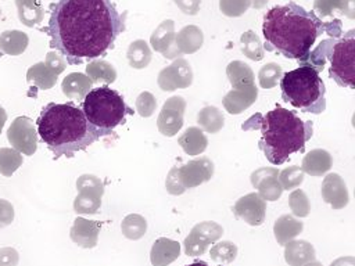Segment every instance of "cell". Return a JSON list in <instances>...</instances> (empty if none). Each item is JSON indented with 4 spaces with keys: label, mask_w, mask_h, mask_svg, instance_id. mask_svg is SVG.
I'll list each match as a JSON object with an SVG mask.
<instances>
[{
    "label": "cell",
    "mask_w": 355,
    "mask_h": 266,
    "mask_svg": "<svg viewBox=\"0 0 355 266\" xmlns=\"http://www.w3.org/2000/svg\"><path fill=\"white\" fill-rule=\"evenodd\" d=\"M125 17L111 0H58L51 4L49 26L43 28L55 48L71 65L97 60L114 48L125 30Z\"/></svg>",
    "instance_id": "6da1fadb"
},
{
    "label": "cell",
    "mask_w": 355,
    "mask_h": 266,
    "mask_svg": "<svg viewBox=\"0 0 355 266\" xmlns=\"http://www.w3.org/2000/svg\"><path fill=\"white\" fill-rule=\"evenodd\" d=\"M327 29L329 22H322L313 11H306L294 1L275 6L263 17L265 48L286 58L300 60L311 51L322 33H327Z\"/></svg>",
    "instance_id": "7a4b0ae2"
},
{
    "label": "cell",
    "mask_w": 355,
    "mask_h": 266,
    "mask_svg": "<svg viewBox=\"0 0 355 266\" xmlns=\"http://www.w3.org/2000/svg\"><path fill=\"white\" fill-rule=\"evenodd\" d=\"M36 130L54 159L72 158L103 136L89 123L82 108L73 101L49 103L36 121Z\"/></svg>",
    "instance_id": "3957f363"
},
{
    "label": "cell",
    "mask_w": 355,
    "mask_h": 266,
    "mask_svg": "<svg viewBox=\"0 0 355 266\" xmlns=\"http://www.w3.org/2000/svg\"><path fill=\"white\" fill-rule=\"evenodd\" d=\"M255 118L259 119L262 134L258 147L273 165H282L294 152H304L305 143L312 137V122L302 121L294 111L283 107Z\"/></svg>",
    "instance_id": "277c9868"
},
{
    "label": "cell",
    "mask_w": 355,
    "mask_h": 266,
    "mask_svg": "<svg viewBox=\"0 0 355 266\" xmlns=\"http://www.w3.org/2000/svg\"><path fill=\"white\" fill-rule=\"evenodd\" d=\"M282 98L302 112L322 114L326 109V89L311 66H298L280 78Z\"/></svg>",
    "instance_id": "5b68a950"
},
{
    "label": "cell",
    "mask_w": 355,
    "mask_h": 266,
    "mask_svg": "<svg viewBox=\"0 0 355 266\" xmlns=\"http://www.w3.org/2000/svg\"><path fill=\"white\" fill-rule=\"evenodd\" d=\"M80 108L89 123L100 130L103 136L111 134L118 125L125 123L128 114H133V109L125 104L123 97L108 86L92 87Z\"/></svg>",
    "instance_id": "8992f818"
},
{
    "label": "cell",
    "mask_w": 355,
    "mask_h": 266,
    "mask_svg": "<svg viewBox=\"0 0 355 266\" xmlns=\"http://www.w3.org/2000/svg\"><path fill=\"white\" fill-rule=\"evenodd\" d=\"M313 57L320 62L330 61L329 76L338 86L355 89V30L351 29L341 39L330 37L312 50Z\"/></svg>",
    "instance_id": "52a82bcc"
},
{
    "label": "cell",
    "mask_w": 355,
    "mask_h": 266,
    "mask_svg": "<svg viewBox=\"0 0 355 266\" xmlns=\"http://www.w3.org/2000/svg\"><path fill=\"white\" fill-rule=\"evenodd\" d=\"M223 234V229L216 222L197 223L184 238L183 247L187 256H200L205 254L211 244H215Z\"/></svg>",
    "instance_id": "ba28073f"
},
{
    "label": "cell",
    "mask_w": 355,
    "mask_h": 266,
    "mask_svg": "<svg viewBox=\"0 0 355 266\" xmlns=\"http://www.w3.org/2000/svg\"><path fill=\"white\" fill-rule=\"evenodd\" d=\"M7 139L12 148L24 155H33L37 148V130L28 116H18L7 130Z\"/></svg>",
    "instance_id": "9c48e42d"
},
{
    "label": "cell",
    "mask_w": 355,
    "mask_h": 266,
    "mask_svg": "<svg viewBox=\"0 0 355 266\" xmlns=\"http://www.w3.org/2000/svg\"><path fill=\"white\" fill-rule=\"evenodd\" d=\"M184 109L186 100L182 96H172L164 103L157 119V126L162 136L173 137L182 129Z\"/></svg>",
    "instance_id": "30bf717a"
},
{
    "label": "cell",
    "mask_w": 355,
    "mask_h": 266,
    "mask_svg": "<svg viewBox=\"0 0 355 266\" xmlns=\"http://www.w3.org/2000/svg\"><path fill=\"white\" fill-rule=\"evenodd\" d=\"M158 86L164 91H173L176 89H186L193 82V71L184 58H176L173 62L158 73Z\"/></svg>",
    "instance_id": "8fae6325"
},
{
    "label": "cell",
    "mask_w": 355,
    "mask_h": 266,
    "mask_svg": "<svg viewBox=\"0 0 355 266\" xmlns=\"http://www.w3.org/2000/svg\"><path fill=\"white\" fill-rule=\"evenodd\" d=\"M178 176L186 190L198 187L214 176V162L207 157L194 158L178 168Z\"/></svg>",
    "instance_id": "7c38bea8"
},
{
    "label": "cell",
    "mask_w": 355,
    "mask_h": 266,
    "mask_svg": "<svg viewBox=\"0 0 355 266\" xmlns=\"http://www.w3.org/2000/svg\"><path fill=\"white\" fill-rule=\"evenodd\" d=\"M233 213L237 219L244 220L250 226H261L266 215V202L258 193H248L236 201Z\"/></svg>",
    "instance_id": "4fadbf2b"
},
{
    "label": "cell",
    "mask_w": 355,
    "mask_h": 266,
    "mask_svg": "<svg viewBox=\"0 0 355 266\" xmlns=\"http://www.w3.org/2000/svg\"><path fill=\"white\" fill-rule=\"evenodd\" d=\"M279 169L276 168H259L251 173V184L258 190L259 197L263 201H276L282 197L283 187L279 183Z\"/></svg>",
    "instance_id": "5bb4252c"
},
{
    "label": "cell",
    "mask_w": 355,
    "mask_h": 266,
    "mask_svg": "<svg viewBox=\"0 0 355 266\" xmlns=\"http://www.w3.org/2000/svg\"><path fill=\"white\" fill-rule=\"evenodd\" d=\"M175 36V22L172 19H165L151 33L150 44L155 51L161 53L165 58L176 60L182 54L176 47Z\"/></svg>",
    "instance_id": "9a60e30c"
},
{
    "label": "cell",
    "mask_w": 355,
    "mask_h": 266,
    "mask_svg": "<svg viewBox=\"0 0 355 266\" xmlns=\"http://www.w3.org/2000/svg\"><path fill=\"white\" fill-rule=\"evenodd\" d=\"M322 198L333 209H343L349 201L347 184L338 173H329L322 181Z\"/></svg>",
    "instance_id": "2e32d148"
},
{
    "label": "cell",
    "mask_w": 355,
    "mask_h": 266,
    "mask_svg": "<svg viewBox=\"0 0 355 266\" xmlns=\"http://www.w3.org/2000/svg\"><path fill=\"white\" fill-rule=\"evenodd\" d=\"M101 229V222L87 220L78 216L69 230L71 240L82 248H94L98 241V233Z\"/></svg>",
    "instance_id": "e0dca14e"
},
{
    "label": "cell",
    "mask_w": 355,
    "mask_h": 266,
    "mask_svg": "<svg viewBox=\"0 0 355 266\" xmlns=\"http://www.w3.org/2000/svg\"><path fill=\"white\" fill-rule=\"evenodd\" d=\"M258 97V89L255 85L241 87V89H232L223 97V107L232 115H239L251 107Z\"/></svg>",
    "instance_id": "ac0fdd59"
},
{
    "label": "cell",
    "mask_w": 355,
    "mask_h": 266,
    "mask_svg": "<svg viewBox=\"0 0 355 266\" xmlns=\"http://www.w3.org/2000/svg\"><path fill=\"white\" fill-rule=\"evenodd\" d=\"M180 255V244L175 240L159 237L154 241L150 251V262L153 266H168Z\"/></svg>",
    "instance_id": "d6986e66"
},
{
    "label": "cell",
    "mask_w": 355,
    "mask_h": 266,
    "mask_svg": "<svg viewBox=\"0 0 355 266\" xmlns=\"http://www.w3.org/2000/svg\"><path fill=\"white\" fill-rule=\"evenodd\" d=\"M315 258V248L306 240H291L284 244V260L288 266H302Z\"/></svg>",
    "instance_id": "ffe728a7"
},
{
    "label": "cell",
    "mask_w": 355,
    "mask_h": 266,
    "mask_svg": "<svg viewBox=\"0 0 355 266\" xmlns=\"http://www.w3.org/2000/svg\"><path fill=\"white\" fill-rule=\"evenodd\" d=\"M331 165L333 159L330 152L323 148H315L304 157L301 169L304 170V173H308L311 176H322L330 170Z\"/></svg>",
    "instance_id": "44dd1931"
},
{
    "label": "cell",
    "mask_w": 355,
    "mask_h": 266,
    "mask_svg": "<svg viewBox=\"0 0 355 266\" xmlns=\"http://www.w3.org/2000/svg\"><path fill=\"white\" fill-rule=\"evenodd\" d=\"M175 42L180 54H193L201 48L204 43V35L198 26L186 25L176 33Z\"/></svg>",
    "instance_id": "7402d4cb"
},
{
    "label": "cell",
    "mask_w": 355,
    "mask_h": 266,
    "mask_svg": "<svg viewBox=\"0 0 355 266\" xmlns=\"http://www.w3.org/2000/svg\"><path fill=\"white\" fill-rule=\"evenodd\" d=\"M92 80L80 72H72L67 75L61 83L62 93L71 100H83L85 96L89 93L92 89Z\"/></svg>",
    "instance_id": "603a6c76"
},
{
    "label": "cell",
    "mask_w": 355,
    "mask_h": 266,
    "mask_svg": "<svg viewBox=\"0 0 355 266\" xmlns=\"http://www.w3.org/2000/svg\"><path fill=\"white\" fill-rule=\"evenodd\" d=\"M304 229V223L297 220L293 215H282L276 219L273 224V234L277 244L284 245L286 242L294 240Z\"/></svg>",
    "instance_id": "cb8c5ba5"
},
{
    "label": "cell",
    "mask_w": 355,
    "mask_h": 266,
    "mask_svg": "<svg viewBox=\"0 0 355 266\" xmlns=\"http://www.w3.org/2000/svg\"><path fill=\"white\" fill-rule=\"evenodd\" d=\"M178 144L187 155H200L207 150L208 139L198 126H190L179 136Z\"/></svg>",
    "instance_id": "d4e9b609"
},
{
    "label": "cell",
    "mask_w": 355,
    "mask_h": 266,
    "mask_svg": "<svg viewBox=\"0 0 355 266\" xmlns=\"http://www.w3.org/2000/svg\"><path fill=\"white\" fill-rule=\"evenodd\" d=\"M354 1L355 0H315L313 10L320 15V18L340 14L352 19L355 17Z\"/></svg>",
    "instance_id": "484cf974"
},
{
    "label": "cell",
    "mask_w": 355,
    "mask_h": 266,
    "mask_svg": "<svg viewBox=\"0 0 355 266\" xmlns=\"http://www.w3.org/2000/svg\"><path fill=\"white\" fill-rule=\"evenodd\" d=\"M19 21L32 28L43 21L44 8L42 0H15Z\"/></svg>",
    "instance_id": "4316f807"
},
{
    "label": "cell",
    "mask_w": 355,
    "mask_h": 266,
    "mask_svg": "<svg viewBox=\"0 0 355 266\" xmlns=\"http://www.w3.org/2000/svg\"><path fill=\"white\" fill-rule=\"evenodd\" d=\"M226 76L233 89H241L247 86H252L254 83V72L251 66L243 61H232L226 66Z\"/></svg>",
    "instance_id": "83f0119b"
},
{
    "label": "cell",
    "mask_w": 355,
    "mask_h": 266,
    "mask_svg": "<svg viewBox=\"0 0 355 266\" xmlns=\"http://www.w3.org/2000/svg\"><path fill=\"white\" fill-rule=\"evenodd\" d=\"M86 76L92 80V83L98 85H110L116 79V71L112 64L104 60H92L86 65Z\"/></svg>",
    "instance_id": "f1b7e54d"
},
{
    "label": "cell",
    "mask_w": 355,
    "mask_h": 266,
    "mask_svg": "<svg viewBox=\"0 0 355 266\" xmlns=\"http://www.w3.org/2000/svg\"><path fill=\"white\" fill-rule=\"evenodd\" d=\"M29 43V37L21 30H4L0 33V50L8 55L22 54Z\"/></svg>",
    "instance_id": "f546056e"
},
{
    "label": "cell",
    "mask_w": 355,
    "mask_h": 266,
    "mask_svg": "<svg viewBox=\"0 0 355 266\" xmlns=\"http://www.w3.org/2000/svg\"><path fill=\"white\" fill-rule=\"evenodd\" d=\"M26 80L29 85H33V86L39 87L40 90H47L55 85L57 75L46 66L44 61H42V62L32 65L28 69Z\"/></svg>",
    "instance_id": "4dcf8cb0"
},
{
    "label": "cell",
    "mask_w": 355,
    "mask_h": 266,
    "mask_svg": "<svg viewBox=\"0 0 355 266\" xmlns=\"http://www.w3.org/2000/svg\"><path fill=\"white\" fill-rule=\"evenodd\" d=\"M197 123L202 132L218 133L225 125V116L219 111V108L214 105H207L198 112Z\"/></svg>",
    "instance_id": "1f68e13d"
},
{
    "label": "cell",
    "mask_w": 355,
    "mask_h": 266,
    "mask_svg": "<svg viewBox=\"0 0 355 266\" xmlns=\"http://www.w3.org/2000/svg\"><path fill=\"white\" fill-rule=\"evenodd\" d=\"M126 57L129 61V65L135 69H143L146 68L151 61V50L146 40L137 39L133 40L126 51Z\"/></svg>",
    "instance_id": "d6a6232c"
},
{
    "label": "cell",
    "mask_w": 355,
    "mask_h": 266,
    "mask_svg": "<svg viewBox=\"0 0 355 266\" xmlns=\"http://www.w3.org/2000/svg\"><path fill=\"white\" fill-rule=\"evenodd\" d=\"M101 193L80 190L73 201V211L82 215H94L101 206Z\"/></svg>",
    "instance_id": "836d02e7"
},
{
    "label": "cell",
    "mask_w": 355,
    "mask_h": 266,
    "mask_svg": "<svg viewBox=\"0 0 355 266\" xmlns=\"http://www.w3.org/2000/svg\"><path fill=\"white\" fill-rule=\"evenodd\" d=\"M121 230L128 240H140L147 231V220L139 213H129L122 219Z\"/></svg>",
    "instance_id": "e575fe53"
},
{
    "label": "cell",
    "mask_w": 355,
    "mask_h": 266,
    "mask_svg": "<svg viewBox=\"0 0 355 266\" xmlns=\"http://www.w3.org/2000/svg\"><path fill=\"white\" fill-rule=\"evenodd\" d=\"M240 43H241V51L245 57H248L252 61H261L265 55V50L263 46L261 43V39L257 33H254L252 30H247L241 35L240 37Z\"/></svg>",
    "instance_id": "d590c367"
},
{
    "label": "cell",
    "mask_w": 355,
    "mask_h": 266,
    "mask_svg": "<svg viewBox=\"0 0 355 266\" xmlns=\"http://www.w3.org/2000/svg\"><path fill=\"white\" fill-rule=\"evenodd\" d=\"M22 165V154L15 148L1 147L0 148V173L6 177L11 175Z\"/></svg>",
    "instance_id": "8d00e7d4"
},
{
    "label": "cell",
    "mask_w": 355,
    "mask_h": 266,
    "mask_svg": "<svg viewBox=\"0 0 355 266\" xmlns=\"http://www.w3.org/2000/svg\"><path fill=\"white\" fill-rule=\"evenodd\" d=\"M209 256L218 263H230L237 256V245L232 241H219L211 247Z\"/></svg>",
    "instance_id": "74e56055"
},
{
    "label": "cell",
    "mask_w": 355,
    "mask_h": 266,
    "mask_svg": "<svg viewBox=\"0 0 355 266\" xmlns=\"http://www.w3.org/2000/svg\"><path fill=\"white\" fill-rule=\"evenodd\" d=\"M282 75H283V71H282V66L279 64L268 62L258 72L259 86L262 89H272L277 85Z\"/></svg>",
    "instance_id": "f35d334b"
},
{
    "label": "cell",
    "mask_w": 355,
    "mask_h": 266,
    "mask_svg": "<svg viewBox=\"0 0 355 266\" xmlns=\"http://www.w3.org/2000/svg\"><path fill=\"white\" fill-rule=\"evenodd\" d=\"M277 179L283 190H293L304 181V170L301 169V166L293 165L280 170Z\"/></svg>",
    "instance_id": "ab89813d"
},
{
    "label": "cell",
    "mask_w": 355,
    "mask_h": 266,
    "mask_svg": "<svg viewBox=\"0 0 355 266\" xmlns=\"http://www.w3.org/2000/svg\"><path fill=\"white\" fill-rule=\"evenodd\" d=\"M288 206H290L293 215H295L298 218H306L311 212L309 200L301 188L291 191V194L288 195Z\"/></svg>",
    "instance_id": "60d3db41"
},
{
    "label": "cell",
    "mask_w": 355,
    "mask_h": 266,
    "mask_svg": "<svg viewBox=\"0 0 355 266\" xmlns=\"http://www.w3.org/2000/svg\"><path fill=\"white\" fill-rule=\"evenodd\" d=\"M251 7V0H219V10L226 17H240Z\"/></svg>",
    "instance_id": "b9f144b4"
},
{
    "label": "cell",
    "mask_w": 355,
    "mask_h": 266,
    "mask_svg": "<svg viewBox=\"0 0 355 266\" xmlns=\"http://www.w3.org/2000/svg\"><path fill=\"white\" fill-rule=\"evenodd\" d=\"M157 108V100L150 91H143L136 98V111L140 116L148 118L154 114Z\"/></svg>",
    "instance_id": "7bdbcfd3"
},
{
    "label": "cell",
    "mask_w": 355,
    "mask_h": 266,
    "mask_svg": "<svg viewBox=\"0 0 355 266\" xmlns=\"http://www.w3.org/2000/svg\"><path fill=\"white\" fill-rule=\"evenodd\" d=\"M76 188L78 191L80 190H90V191H97L104 194V183L94 175H82L76 180Z\"/></svg>",
    "instance_id": "ee69618b"
},
{
    "label": "cell",
    "mask_w": 355,
    "mask_h": 266,
    "mask_svg": "<svg viewBox=\"0 0 355 266\" xmlns=\"http://www.w3.org/2000/svg\"><path fill=\"white\" fill-rule=\"evenodd\" d=\"M178 168L179 166H173L168 175H166V180H165V188L169 194L172 195H180L186 191V188L182 186L180 179L178 176Z\"/></svg>",
    "instance_id": "f6af8a7d"
},
{
    "label": "cell",
    "mask_w": 355,
    "mask_h": 266,
    "mask_svg": "<svg viewBox=\"0 0 355 266\" xmlns=\"http://www.w3.org/2000/svg\"><path fill=\"white\" fill-rule=\"evenodd\" d=\"M44 64H46V66H47L50 71H53L57 76H58L61 72H64V69H65V66H67V64H65V61H64V57H62L61 54L55 53V51L47 53L46 60H44Z\"/></svg>",
    "instance_id": "bcb514c9"
},
{
    "label": "cell",
    "mask_w": 355,
    "mask_h": 266,
    "mask_svg": "<svg viewBox=\"0 0 355 266\" xmlns=\"http://www.w3.org/2000/svg\"><path fill=\"white\" fill-rule=\"evenodd\" d=\"M14 220V206L7 200L0 198V229L10 226Z\"/></svg>",
    "instance_id": "7dc6e473"
},
{
    "label": "cell",
    "mask_w": 355,
    "mask_h": 266,
    "mask_svg": "<svg viewBox=\"0 0 355 266\" xmlns=\"http://www.w3.org/2000/svg\"><path fill=\"white\" fill-rule=\"evenodd\" d=\"M19 260V255L17 249L11 247L0 248V266H17Z\"/></svg>",
    "instance_id": "c3c4849f"
},
{
    "label": "cell",
    "mask_w": 355,
    "mask_h": 266,
    "mask_svg": "<svg viewBox=\"0 0 355 266\" xmlns=\"http://www.w3.org/2000/svg\"><path fill=\"white\" fill-rule=\"evenodd\" d=\"M173 3L179 7L183 14L196 15L200 11L201 0H173Z\"/></svg>",
    "instance_id": "681fc988"
},
{
    "label": "cell",
    "mask_w": 355,
    "mask_h": 266,
    "mask_svg": "<svg viewBox=\"0 0 355 266\" xmlns=\"http://www.w3.org/2000/svg\"><path fill=\"white\" fill-rule=\"evenodd\" d=\"M329 266H355V258L354 256H341L333 260Z\"/></svg>",
    "instance_id": "f907efd6"
},
{
    "label": "cell",
    "mask_w": 355,
    "mask_h": 266,
    "mask_svg": "<svg viewBox=\"0 0 355 266\" xmlns=\"http://www.w3.org/2000/svg\"><path fill=\"white\" fill-rule=\"evenodd\" d=\"M6 121H7V112H6V109L0 105V133H1V130H3V127H4Z\"/></svg>",
    "instance_id": "816d5d0a"
},
{
    "label": "cell",
    "mask_w": 355,
    "mask_h": 266,
    "mask_svg": "<svg viewBox=\"0 0 355 266\" xmlns=\"http://www.w3.org/2000/svg\"><path fill=\"white\" fill-rule=\"evenodd\" d=\"M268 1H269V0H251V6H252L254 8H257V10H259V8H263Z\"/></svg>",
    "instance_id": "f5cc1de1"
},
{
    "label": "cell",
    "mask_w": 355,
    "mask_h": 266,
    "mask_svg": "<svg viewBox=\"0 0 355 266\" xmlns=\"http://www.w3.org/2000/svg\"><path fill=\"white\" fill-rule=\"evenodd\" d=\"M184 266H209V265L207 262H204V260H196V262H193L190 265H184Z\"/></svg>",
    "instance_id": "db71d44e"
},
{
    "label": "cell",
    "mask_w": 355,
    "mask_h": 266,
    "mask_svg": "<svg viewBox=\"0 0 355 266\" xmlns=\"http://www.w3.org/2000/svg\"><path fill=\"white\" fill-rule=\"evenodd\" d=\"M302 266H323L319 260H311V262H306L305 265H302Z\"/></svg>",
    "instance_id": "11a10c76"
},
{
    "label": "cell",
    "mask_w": 355,
    "mask_h": 266,
    "mask_svg": "<svg viewBox=\"0 0 355 266\" xmlns=\"http://www.w3.org/2000/svg\"><path fill=\"white\" fill-rule=\"evenodd\" d=\"M0 15H1V10H0Z\"/></svg>",
    "instance_id": "9f6ffc18"
}]
</instances>
